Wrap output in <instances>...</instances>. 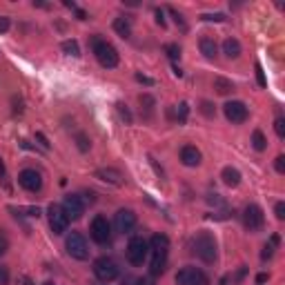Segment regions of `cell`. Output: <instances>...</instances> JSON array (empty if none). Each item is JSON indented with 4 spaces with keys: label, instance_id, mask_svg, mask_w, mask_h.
I'll list each match as a JSON object with an SVG mask.
<instances>
[{
    "label": "cell",
    "instance_id": "36",
    "mask_svg": "<svg viewBox=\"0 0 285 285\" xmlns=\"http://www.w3.org/2000/svg\"><path fill=\"white\" fill-rule=\"evenodd\" d=\"M201 18H203V20H214V23H223L227 16L225 14H203Z\"/></svg>",
    "mask_w": 285,
    "mask_h": 285
},
{
    "label": "cell",
    "instance_id": "31",
    "mask_svg": "<svg viewBox=\"0 0 285 285\" xmlns=\"http://www.w3.org/2000/svg\"><path fill=\"white\" fill-rule=\"evenodd\" d=\"M201 111H203V116H207V118H214L216 116V109H214V105L209 101H203L201 103Z\"/></svg>",
    "mask_w": 285,
    "mask_h": 285
},
{
    "label": "cell",
    "instance_id": "52",
    "mask_svg": "<svg viewBox=\"0 0 285 285\" xmlns=\"http://www.w3.org/2000/svg\"><path fill=\"white\" fill-rule=\"evenodd\" d=\"M5 176V165H2V158H0V179Z\"/></svg>",
    "mask_w": 285,
    "mask_h": 285
},
{
    "label": "cell",
    "instance_id": "51",
    "mask_svg": "<svg viewBox=\"0 0 285 285\" xmlns=\"http://www.w3.org/2000/svg\"><path fill=\"white\" fill-rule=\"evenodd\" d=\"M63 5H65V7H69V9H74V11H76V9H78V7H76V2H69V0H65Z\"/></svg>",
    "mask_w": 285,
    "mask_h": 285
},
{
    "label": "cell",
    "instance_id": "38",
    "mask_svg": "<svg viewBox=\"0 0 285 285\" xmlns=\"http://www.w3.org/2000/svg\"><path fill=\"white\" fill-rule=\"evenodd\" d=\"M274 167H276V172H279V174H285V156H276Z\"/></svg>",
    "mask_w": 285,
    "mask_h": 285
},
{
    "label": "cell",
    "instance_id": "28",
    "mask_svg": "<svg viewBox=\"0 0 285 285\" xmlns=\"http://www.w3.org/2000/svg\"><path fill=\"white\" fill-rule=\"evenodd\" d=\"M254 72H256V82H259V87H267V78H265V72H263L261 63L254 65Z\"/></svg>",
    "mask_w": 285,
    "mask_h": 285
},
{
    "label": "cell",
    "instance_id": "50",
    "mask_svg": "<svg viewBox=\"0 0 285 285\" xmlns=\"http://www.w3.org/2000/svg\"><path fill=\"white\" fill-rule=\"evenodd\" d=\"M174 76H176V78H181V76H183V69H181L179 65H174Z\"/></svg>",
    "mask_w": 285,
    "mask_h": 285
},
{
    "label": "cell",
    "instance_id": "18",
    "mask_svg": "<svg viewBox=\"0 0 285 285\" xmlns=\"http://www.w3.org/2000/svg\"><path fill=\"white\" fill-rule=\"evenodd\" d=\"M221 179L227 187H238L241 185V172L236 167H232V165H227V167H223Z\"/></svg>",
    "mask_w": 285,
    "mask_h": 285
},
{
    "label": "cell",
    "instance_id": "45",
    "mask_svg": "<svg viewBox=\"0 0 285 285\" xmlns=\"http://www.w3.org/2000/svg\"><path fill=\"white\" fill-rule=\"evenodd\" d=\"M245 274H247V267H245V265H243V267H241V270H238V272H236V276H234V279H232V281H234V283H238V281H243V276H245Z\"/></svg>",
    "mask_w": 285,
    "mask_h": 285
},
{
    "label": "cell",
    "instance_id": "32",
    "mask_svg": "<svg viewBox=\"0 0 285 285\" xmlns=\"http://www.w3.org/2000/svg\"><path fill=\"white\" fill-rule=\"evenodd\" d=\"M7 250H9V236L5 230H0V256H5Z\"/></svg>",
    "mask_w": 285,
    "mask_h": 285
},
{
    "label": "cell",
    "instance_id": "9",
    "mask_svg": "<svg viewBox=\"0 0 285 285\" xmlns=\"http://www.w3.org/2000/svg\"><path fill=\"white\" fill-rule=\"evenodd\" d=\"M176 285H209V279L198 267H183L176 274Z\"/></svg>",
    "mask_w": 285,
    "mask_h": 285
},
{
    "label": "cell",
    "instance_id": "26",
    "mask_svg": "<svg viewBox=\"0 0 285 285\" xmlns=\"http://www.w3.org/2000/svg\"><path fill=\"white\" fill-rule=\"evenodd\" d=\"M138 103H140V107L145 111H152L156 107V101H154V96H150V94H140L138 96Z\"/></svg>",
    "mask_w": 285,
    "mask_h": 285
},
{
    "label": "cell",
    "instance_id": "44",
    "mask_svg": "<svg viewBox=\"0 0 285 285\" xmlns=\"http://www.w3.org/2000/svg\"><path fill=\"white\" fill-rule=\"evenodd\" d=\"M207 203L209 205H223V201H221V196H218V194H209V196H207Z\"/></svg>",
    "mask_w": 285,
    "mask_h": 285
},
{
    "label": "cell",
    "instance_id": "42",
    "mask_svg": "<svg viewBox=\"0 0 285 285\" xmlns=\"http://www.w3.org/2000/svg\"><path fill=\"white\" fill-rule=\"evenodd\" d=\"M16 283H18V285H36L34 281H31V279H29V276H27V274H20Z\"/></svg>",
    "mask_w": 285,
    "mask_h": 285
},
{
    "label": "cell",
    "instance_id": "33",
    "mask_svg": "<svg viewBox=\"0 0 285 285\" xmlns=\"http://www.w3.org/2000/svg\"><path fill=\"white\" fill-rule=\"evenodd\" d=\"M167 11H169V14H172V18H174V23H176V25H179L181 29H183V31H185V29H187V25H185L183 16H181V14H179V11H176V9H174V7H167Z\"/></svg>",
    "mask_w": 285,
    "mask_h": 285
},
{
    "label": "cell",
    "instance_id": "20",
    "mask_svg": "<svg viewBox=\"0 0 285 285\" xmlns=\"http://www.w3.org/2000/svg\"><path fill=\"white\" fill-rule=\"evenodd\" d=\"M214 89H216L221 96H227V94L234 92V82L227 80V78H223V76H216L214 78Z\"/></svg>",
    "mask_w": 285,
    "mask_h": 285
},
{
    "label": "cell",
    "instance_id": "7",
    "mask_svg": "<svg viewBox=\"0 0 285 285\" xmlns=\"http://www.w3.org/2000/svg\"><path fill=\"white\" fill-rule=\"evenodd\" d=\"M47 214H49V227H52V232L53 234H65L67 232V225H69V218L67 214L63 212V205H56L52 203L47 207Z\"/></svg>",
    "mask_w": 285,
    "mask_h": 285
},
{
    "label": "cell",
    "instance_id": "41",
    "mask_svg": "<svg viewBox=\"0 0 285 285\" xmlns=\"http://www.w3.org/2000/svg\"><path fill=\"white\" fill-rule=\"evenodd\" d=\"M156 23L160 25V27H167V23H165V14H163V9H156Z\"/></svg>",
    "mask_w": 285,
    "mask_h": 285
},
{
    "label": "cell",
    "instance_id": "39",
    "mask_svg": "<svg viewBox=\"0 0 285 285\" xmlns=\"http://www.w3.org/2000/svg\"><path fill=\"white\" fill-rule=\"evenodd\" d=\"M9 27H11V20L7 18V16H0V34L9 31Z\"/></svg>",
    "mask_w": 285,
    "mask_h": 285
},
{
    "label": "cell",
    "instance_id": "48",
    "mask_svg": "<svg viewBox=\"0 0 285 285\" xmlns=\"http://www.w3.org/2000/svg\"><path fill=\"white\" fill-rule=\"evenodd\" d=\"M36 138H38V140H40V143H43V147H49L47 138H45V136H43V134H40V131H38V134H36Z\"/></svg>",
    "mask_w": 285,
    "mask_h": 285
},
{
    "label": "cell",
    "instance_id": "53",
    "mask_svg": "<svg viewBox=\"0 0 285 285\" xmlns=\"http://www.w3.org/2000/svg\"><path fill=\"white\" fill-rule=\"evenodd\" d=\"M45 285H53V283H45Z\"/></svg>",
    "mask_w": 285,
    "mask_h": 285
},
{
    "label": "cell",
    "instance_id": "25",
    "mask_svg": "<svg viewBox=\"0 0 285 285\" xmlns=\"http://www.w3.org/2000/svg\"><path fill=\"white\" fill-rule=\"evenodd\" d=\"M60 47H63V52L67 53V56H74V58H78V56H80V47H78L76 40H65Z\"/></svg>",
    "mask_w": 285,
    "mask_h": 285
},
{
    "label": "cell",
    "instance_id": "35",
    "mask_svg": "<svg viewBox=\"0 0 285 285\" xmlns=\"http://www.w3.org/2000/svg\"><path fill=\"white\" fill-rule=\"evenodd\" d=\"M0 285H9V267L0 263Z\"/></svg>",
    "mask_w": 285,
    "mask_h": 285
},
{
    "label": "cell",
    "instance_id": "15",
    "mask_svg": "<svg viewBox=\"0 0 285 285\" xmlns=\"http://www.w3.org/2000/svg\"><path fill=\"white\" fill-rule=\"evenodd\" d=\"M96 179L105 181V183H109V185H116V187H121V185H123V174L118 172L116 167H101L96 172Z\"/></svg>",
    "mask_w": 285,
    "mask_h": 285
},
{
    "label": "cell",
    "instance_id": "19",
    "mask_svg": "<svg viewBox=\"0 0 285 285\" xmlns=\"http://www.w3.org/2000/svg\"><path fill=\"white\" fill-rule=\"evenodd\" d=\"M241 52H243L241 43H238L236 38H225V40H223V53H225L230 60L238 58V56H241Z\"/></svg>",
    "mask_w": 285,
    "mask_h": 285
},
{
    "label": "cell",
    "instance_id": "43",
    "mask_svg": "<svg viewBox=\"0 0 285 285\" xmlns=\"http://www.w3.org/2000/svg\"><path fill=\"white\" fill-rule=\"evenodd\" d=\"M136 80H138V82H143V85H150V87H152V85H154V80H152L150 76H143V74H136Z\"/></svg>",
    "mask_w": 285,
    "mask_h": 285
},
{
    "label": "cell",
    "instance_id": "13",
    "mask_svg": "<svg viewBox=\"0 0 285 285\" xmlns=\"http://www.w3.org/2000/svg\"><path fill=\"white\" fill-rule=\"evenodd\" d=\"M63 212L67 214L69 221H78V218L85 214V205H82V201H80V196H78V194H69V196H65Z\"/></svg>",
    "mask_w": 285,
    "mask_h": 285
},
{
    "label": "cell",
    "instance_id": "23",
    "mask_svg": "<svg viewBox=\"0 0 285 285\" xmlns=\"http://www.w3.org/2000/svg\"><path fill=\"white\" fill-rule=\"evenodd\" d=\"M252 147H254L256 152L267 150V140H265V136H263L261 130H254V134H252Z\"/></svg>",
    "mask_w": 285,
    "mask_h": 285
},
{
    "label": "cell",
    "instance_id": "12",
    "mask_svg": "<svg viewBox=\"0 0 285 285\" xmlns=\"http://www.w3.org/2000/svg\"><path fill=\"white\" fill-rule=\"evenodd\" d=\"M18 185L23 189H27V192L36 194L43 189V176H40V172H36V169H23L18 174Z\"/></svg>",
    "mask_w": 285,
    "mask_h": 285
},
{
    "label": "cell",
    "instance_id": "22",
    "mask_svg": "<svg viewBox=\"0 0 285 285\" xmlns=\"http://www.w3.org/2000/svg\"><path fill=\"white\" fill-rule=\"evenodd\" d=\"M279 243H281L279 234H272L270 243H265V247H263V252H261V259H263V261H267V259H272V256H274V252H276V247H279Z\"/></svg>",
    "mask_w": 285,
    "mask_h": 285
},
{
    "label": "cell",
    "instance_id": "17",
    "mask_svg": "<svg viewBox=\"0 0 285 285\" xmlns=\"http://www.w3.org/2000/svg\"><path fill=\"white\" fill-rule=\"evenodd\" d=\"M198 47H201V53H203L207 60H214L218 56V45H216V40L209 38V36H203L201 43H198Z\"/></svg>",
    "mask_w": 285,
    "mask_h": 285
},
{
    "label": "cell",
    "instance_id": "40",
    "mask_svg": "<svg viewBox=\"0 0 285 285\" xmlns=\"http://www.w3.org/2000/svg\"><path fill=\"white\" fill-rule=\"evenodd\" d=\"M11 103H14V114H23V101H20L18 96H14Z\"/></svg>",
    "mask_w": 285,
    "mask_h": 285
},
{
    "label": "cell",
    "instance_id": "30",
    "mask_svg": "<svg viewBox=\"0 0 285 285\" xmlns=\"http://www.w3.org/2000/svg\"><path fill=\"white\" fill-rule=\"evenodd\" d=\"M187 114H189V105H187V103H181V105H179V114H176V121L183 125V123L187 121Z\"/></svg>",
    "mask_w": 285,
    "mask_h": 285
},
{
    "label": "cell",
    "instance_id": "8",
    "mask_svg": "<svg viewBox=\"0 0 285 285\" xmlns=\"http://www.w3.org/2000/svg\"><path fill=\"white\" fill-rule=\"evenodd\" d=\"M243 225L250 230V232H259L265 225V216H263V209L256 203H250L243 209Z\"/></svg>",
    "mask_w": 285,
    "mask_h": 285
},
{
    "label": "cell",
    "instance_id": "27",
    "mask_svg": "<svg viewBox=\"0 0 285 285\" xmlns=\"http://www.w3.org/2000/svg\"><path fill=\"white\" fill-rule=\"evenodd\" d=\"M116 109H118V116L123 118V121L127 123V125H131V121H134V116H131V111L127 109L125 103H116Z\"/></svg>",
    "mask_w": 285,
    "mask_h": 285
},
{
    "label": "cell",
    "instance_id": "21",
    "mask_svg": "<svg viewBox=\"0 0 285 285\" xmlns=\"http://www.w3.org/2000/svg\"><path fill=\"white\" fill-rule=\"evenodd\" d=\"M114 31H116L118 36H123V38H130L131 36V23L121 16V18L114 20Z\"/></svg>",
    "mask_w": 285,
    "mask_h": 285
},
{
    "label": "cell",
    "instance_id": "47",
    "mask_svg": "<svg viewBox=\"0 0 285 285\" xmlns=\"http://www.w3.org/2000/svg\"><path fill=\"white\" fill-rule=\"evenodd\" d=\"M267 279H270V274H265V272H263V274H259V276H256V283H259V285H263Z\"/></svg>",
    "mask_w": 285,
    "mask_h": 285
},
{
    "label": "cell",
    "instance_id": "24",
    "mask_svg": "<svg viewBox=\"0 0 285 285\" xmlns=\"http://www.w3.org/2000/svg\"><path fill=\"white\" fill-rule=\"evenodd\" d=\"M165 53H167V58L172 60V63H179L181 60V47L176 43H169V45H165Z\"/></svg>",
    "mask_w": 285,
    "mask_h": 285
},
{
    "label": "cell",
    "instance_id": "3",
    "mask_svg": "<svg viewBox=\"0 0 285 285\" xmlns=\"http://www.w3.org/2000/svg\"><path fill=\"white\" fill-rule=\"evenodd\" d=\"M92 49H94V56H96V60L101 63V67L105 69H114L118 65V52L114 49V45H109L107 40L103 38H94L92 40Z\"/></svg>",
    "mask_w": 285,
    "mask_h": 285
},
{
    "label": "cell",
    "instance_id": "16",
    "mask_svg": "<svg viewBox=\"0 0 285 285\" xmlns=\"http://www.w3.org/2000/svg\"><path fill=\"white\" fill-rule=\"evenodd\" d=\"M181 160H183L185 167H198L201 165V152L194 145H185L181 150Z\"/></svg>",
    "mask_w": 285,
    "mask_h": 285
},
{
    "label": "cell",
    "instance_id": "6",
    "mask_svg": "<svg viewBox=\"0 0 285 285\" xmlns=\"http://www.w3.org/2000/svg\"><path fill=\"white\" fill-rule=\"evenodd\" d=\"M92 270H94V276H96L98 281H103V283H109V281H114L118 276V265L111 261L109 256H101V259H96Z\"/></svg>",
    "mask_w": 285,
    "mask_h": 285
},
{
    "label": "cell",
    "instance_id": "46",
    "mask_svg": "<svg viewBox=\"0 0 285 285\" xmlns=\"http://www.w3.org/2000/svg\"><path fill=\"white\" fill-rule=\"evenodd\" d=\"M138 285H156L154 276H143V279H138Z\"/></svg>",
    "mask_w": 285,
    "mask_h": 285
},
{
    "label": "cell",
    "instance_id": "2",
    "mask_svg": "<svg viewBox=\"0 0 285 285\" xmlns=\"http://www.w3.org/2000/svg\"><path fill=\"white\" fill-rule=\"evenodd\" d=\"M192 252L203 263H214L216 261V238L209 232H198L192 238Z\"/></svg>",
    "mask_w": 285,
    "mask_h": 285
},
{
    "label": "cell",
    "instance_id": "29",
    "mask_svg": "<svg viewBox=\"0 0 285 285\" xmlns=\"http://www.w3.org/2000/svg\"><path fill=\"white\" fill-rule=\"evenodd\" d=\"M76 143H78V150L80 152H89V147H92V143H89V138L85 134H76Z\"/></svg>",
    "mask_w": 285,
    "mask_h": 285
},
{
    "label": "cell",
    "instance_id": "34",
    "mask_svg": "<svg viewBox=\"0 0 285 285\" xmlns=\"http://www.w3.org/2000/svg\"><path fill=\"white\" fill-rule=\"evenodd\" d=\"M274 131H276V136H279V138H285V118L283 116H279L274 121Z\"/></svg>",
    "mask_w": 285,
    "mask_h": 285
},
{
    "label": "cell",
    "instance_id": "11",
    "mask_svg": "<svg viewBox=\"0 0 285 285\" xmlns=\"http://www.w3.org/2000/svg\"><path fill=\"white\" fill-rule=\"evenodd\" d=\"M89 234H92V238L98 243V245L109 243V238H111V225H109V221H107L105 216H96L92 221V225H89Z\"/></svg>",
    "mask_w": 285,
    "mask_h": 285
},
{
    "label": "cell",
    "instance_id": "4",
    "mask_svg": "<svg viewBox=\"0 0 285 285\" xmlns=\"http://www.w3.org/2000/svg\"><path fill=\"white\" fill-rule=\"evenodd\" d=\"M127 261L131 263V265H143L147 259V254H150V243L145 241L143 236H131L130 243H127Z\"/></svg>",
    "mask_w": 285,
    "mask_h": 285
},
{
    "label": "cell",
    "instance_id": "37",
    "mask_svg": "<svg viewBox=\"0 0 285 285\" xmlns=\"http://www.w3.org/2000/svg\"><path fill=\"white\" fill-rule=\"evenodd\" d=\"M274 214H276L279 221H283V218H285V203H283V201H279V203L274 205Z\"/></svg>",
    "mask_w": 285,
    "mask_h": 285
},
{
    "label": "cell",
    "instance_id": "5",
    "mask_svg": "<svg viewBox=\"0 0 285 285\" xmlns=\"http://www.w3.org/2000/svg\"><path fill=\"white\" fill-rule=\"evenodd\" d=\"M65 247H67V254L76 261H87L89 259V247H87V241L82 236L80 232H72L65 241Z\"/></svg>",
    "mask_w": 285,
    "mask_h": 285
},
{
    "label": "cell",
    "instance_id": "14",
    "mask_svg": "<svg viewBox=\"0 0 285 285\" xmlns=\"http://www.w3.org/2000/svg\"><path fill=\"white\" fill-rule=\"evenodd\" d=\"M114 225H116V230L123 234L131 232L136 227V214L131 212V209H118L116 216H114Z\"/></svg>",
    "mask_w": 285,
    "mask_h": 285
},
{
    "label": "cell",
    "instance_id": "1",
    "mask_svg": "<svg viewBox=\"0 0 285 285\" xmlns=\"http://www.w3.org/2000/svg\"><path fill=\"white\" fill-rule=\"evenodd\" d=\"M150 252H152V265H150V276H160L167 267V256H169V238L165 234H154L150 241Z\"/></svg>",
    "mask_w": 285,
    "mask_h": 285
},
{
    "label": "cell",
    "instance_id": "10",
    "mask_svg": "<svg viewBox=\"0 0 285 285\" xmlns=\"http://www.w3.org/2000/svg\"><path fill=\"white\" fill-rule=\"evenodd\" d=\"M223 114H225V118L232 123V125H241V123H245L247 116H250L245 103H241V101L225 103V105H223Z\"/></svg>",
    "mask_w": 285,
    "mask_h": 285
},
{
    "label": "cell",
    "instance_id": "49",
    "mask_svg": "<svg viewBox=\"0 0 285 285\" xmlns=\"http://www.w3.org/2000/svg\"><path fill=\"white\" fill-rule=\"evenodd\" d=\"M76 16H78V20H87V14L82 9H76Z\"/></svg>",
    "mask_w": 285,
    "mask_h": 285
}]
</instances>
